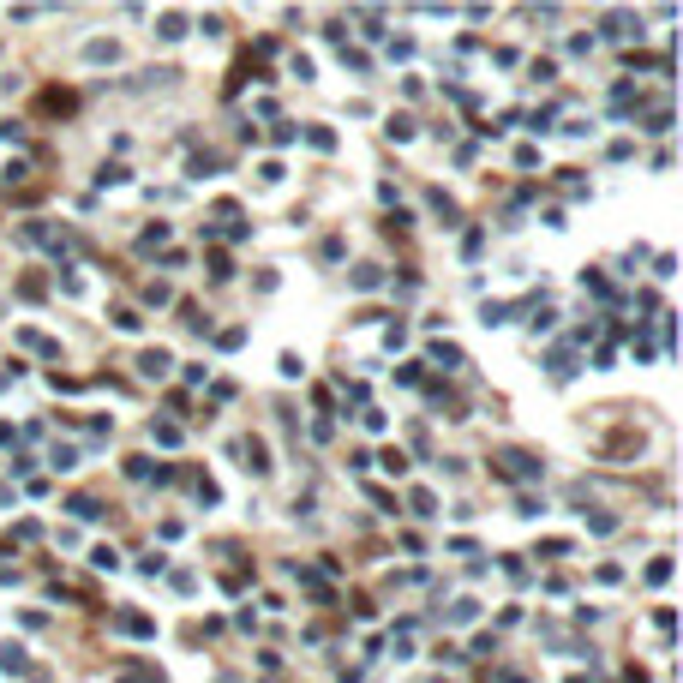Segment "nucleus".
Masks as SVG:
<instances>
[{
	"mask_svg": "<svg viewBox=\"0 0 683 683\" xmlns=\"http://www.w3.org/2000/svg\"><path fill=\"white\" fill-rule=\"evenodd\" d=\"M138 366H144V378H162V371H168V354H162V348H150Z\"/></svg>",
	"mask_w": 683,
	"mask_h": 683,
	"instance_id": "1",
	"label": "nucleus"
},
{
	"mask_svg": "<svg viewBox=\"0 0 683 683\" xmlns=\"http://www.w3.org/2000/svg\"><path fill=\"white\" fill-rule=\"evenodd\" d=\"M0 671H24V647H0Z\"/></svg>",
	"mask_w": 683,
	"mask_h": 683,
	"instance_id": "2",
	"label": "nucleus"
}]
</instances>
